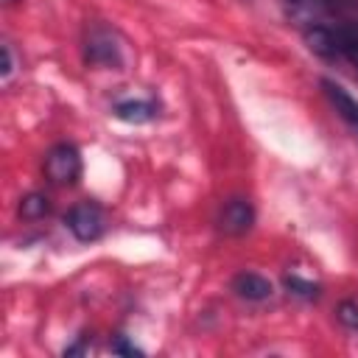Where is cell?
<instances>
[{"label": "cell", "mask_w": 358, "mask_h": 358, "mask_svg": "<svg viewBox=\"0 0 358 358\" xmlns=\"http://www.w3.org/2000/svg\"><path fill=\"white\" fill-rule=\"evenodd\" d=\"M232 291H235L241 299H246V302H263V299H268V296L274 294V285H271L263 274L241 271V274H235V280H232Z\"/></svg>", "instance_id": "cell-7"}, {"label": "cell", "mask_w": 358, "mask_h": 358, "mask_svg": "<svg viewBox=\"0 0 358 358\" xmlns=\"http://www.w3.org/2000/svg\"><path fill=\"white\" fill-rule=\"evenodd\" d=\"M112 352H123V355H143V350L137 344H131L126 336H115L112 341Z\"/></svg>", "instance_id": "cell-12"}, {"label": "cell", "mask_w": 358, "mask_h": 358, "mask_svg": "<svg viewBox=\"0 0 358 358\" xmlns=\"http://www.w3.org/2000/svg\"><path fill=\"white\" fill-rule=\"evenodd\" d=\"M6 3H8V6H11V3H17V0H6Z\"/></svg>", "instance_id": "cell-14"}, {"label": "cell", "mask_w": 358, "mask_h": 358, "mask_svg": "<svg viewBox=\"0 0 358 358\" xmlns=\"http://www.w3.org/2000/svg\"><path fill=\"white\" fill-rule=\"evenodd\" d=\"M285 288H288V294L302 296V299H316L319 296V285L310 282V280H302L299 274H288L285 277Z\"/></svg>", "instance_id": "cell-10"}, {"label": "cell", "mask_w": 358, "mask_h": 358, "mask_svg": "<svg viewBox=\"0 0 358 358\" xmlns=\"http://www.w3.org/2000/svg\"><path fill=\"white\" fill-rule=\"evenodd\" d=\"M3 81H11V76H14V70H17V62H14V48L6 42L3 45Z\"/></svg>", "instance_id": "cell-13"}, {"label": "cell", "mask_w": 358, "mask_h": 358, "mask_svg": "<svg viewBox=\"0 0 358 358\" xmlns=\"http://www.w3.org/2000/svg\"><path fill=\"white\" fill-rule=\"evenodd\" d=\"M84 59L95 67H120L123 64V48L117 34L109 25H90L84 36Z\"/></svg>", "instance_id": "cell-2"}, {"label": "cell", "mask_w": 358, "mask_h": 358, "mask_svg": "<svg viewBox=\"0 0 358 358\" xmlns=\"http://www.w3.org/2000/svg\"><path fill=\"white\" fill-rule=\"evenodd\" d=\"M252 227H255V207H252V201L241 199V196L227 199L221 213H218V229L224 235L238 238V235H246Z\"/></svg>", "instance_id": "cell-5"}, {"label": "cell", "mask_w": 358, "mask_h": 358, "mask_svg": "<svg viewBox=\"0 0 358 358\" xmlns=\"http://www.w3.org/2000/svg\"><path fill=\"white\" fill-rule=\"evenodd\" d=\"M17 213H20V218H25V221H42V218L50 213V199H48L45 193L34 190V193H28V196L20 199Z\"/></svg>", "instance_id": "cell-9"}, {"label": "cell", "mask_w": 358, "mask_h": 358, "mask_svg": "<svg viewBox=\"0 0 358 358\" xmlns=\"http://www.w3.org/2000/svg\"><path fill=\"white\" fill-rule=\"evenodd\" d=\"M288 22L319 59L358 78V0H280Z\"/></svg>", "instance_id": "cell-1"}, {"label": "cell", "mask_w": 358, "mask_h": 358, "mask_svg": "<svg viewBox=\"0 0 358 358\" xmlns=\"http://www.w3.org/2000/svg\"><path fill=\"white\" fill-rule=\"evenodd\" d=\"M64 227L73 232L76 241L81 243H90V241H98L106 229V215L101 210V204L95 201H78L67 210L64 215Z\"/></svg>", "instance_id": "cell-4"}, {"label": "cell", "mask_w": 358, "mask_h": 358, "mask_svg": "<svg viewBox=\"0 0 358 358\" xmlns=\"http://www.w3.org/2000/svg\"><path fill=\"white\" fill-rule=\"evenodd\" d=\"M112 115L123 123H148L157 117V103L145 98H126L112 106Z\"/></svg>", "instance_id": "cell-8"}, {"label": "cell", "mask_w": 358, "mask_h": 358, "mask_svg": "<svg viewBox=\"0 0 358 358\" xmlns=\"http://www.w3.org/2000/svg\"><path fill=\"white\" fill-rule=\"evenodd\" d=\"M42 171H45V179L50 185H59V187H67V185H76L78 176H81V154L73 143H56L48 148L45 154V162H42Z\"/></svg>", "instance_id": "cell-3"}, {"label": "cell", "mask_w": 358, "mask_h": 358, "mask_svg": "<svg viewBox=\"0 0 358 358\" xmlns=\"http://www.w3.org/2000/svg\"><path fill=\"white\" fill-rule=\"evenodd\" d=\"M322 90H324L330 106L336 109V115H338L350 129L358 131V101H355L341 84H336L333 78H322Z\"/></svg>", "instance_id": "cell-6"}, {"label": "cell", "mask_w": 358, "mask_h": 358, "mask_svg": "<svg viewBox=\"0 0 358 358\" xmlns=\"http://www.w3.org/2000/svg\"><path fill=\"white\" fill-rule=\"evenodd\" d=\"M336 319H338L347 330L358 333V302H355V299H344V302H338V308H336Z\"/></svg>", "instance_id": "cell-11"}]
</instances>
